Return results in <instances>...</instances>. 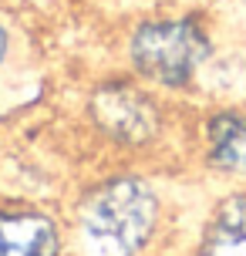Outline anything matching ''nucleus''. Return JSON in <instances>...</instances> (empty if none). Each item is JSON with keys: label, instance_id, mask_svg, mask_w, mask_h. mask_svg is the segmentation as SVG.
Segmentation results:
<instances>
[{"label": "nucleus", "instance_id": "5", "mask_svg": "<svg viewBox=\"0 0 246 256\" xmlns=\"http://www.w3.org/2000/svg\"><path fill=\"white\" fill-rule=\"evenodd\" d=\"M202 155L212 172L246 179V115L216 112L202 128Z\"/></svg>", "mask_w": 246, "mask_h": 256}, {"label": "nucleus", "instance_id": "3", "mask_svg": "<svg viewBox=\"0 0 246 256\" xmlns=\"http://www.w3.org/2000/svg\"><path fill=\"white\" fill-rule=\"evenodd\" d=\"M84 122L104 145L118 152L156 148L166 135V108L152 84L138 78L98 81L84 98Z\"/></svg>", "mask_w": 246, "mask_h": 256}, {"label": "nucleus", "instance_id": "2", "mask_svg": "<svg viewBox=\"0 0 246 256\" xmlns=\"http://www.w3.org/2000/svg\"><path fill=\"white\" fill-rule=\"evenodd\" d=\"M212 54V38L206 24L192 14L148 17L135 24L125 40L132 74L158 91H182L199 74Z\"/></svg>", "mask_w": 246, "mask_h": 256}, {"label": "nucleus", "instance_id": "4", "mask_svg": "<svg viewBox=\"0 0 246 256\" xmlns=\"http://www.w3.org/2000/svg\"><path fill=\"white\" fill-rule=\"evenodd\" d=\"M68 236L51 209L27 199H0V256H64Z\"/></svg>", "mask_w": 246, "mask_h": 256}, {"label": "nucleus", "instance_id": "6", "mask_svg": "<svg viewBox=\"0 0 246 256\" xmlns=\"http://www.w3.org/2000/svg\"><path fill=\"white\" fill-rule=\"evenodd\" d=\"M199 256H246V189L222 196L216 209L209 212L202 236H199Z\"/></svg>", "mask_w": 246, "mask_h": 256}, {"label": "nucleus", "instance_id": "8", "mask_svg": "<svg viewBox=\"0 0 246 256\" xmlns=\"http://www.w3.org/2000/svg\"><path fill=\"white\" fill-rule=\"evenodd\" d=\"M243 4H246V0H243Z\"/></svg>", "mask_w": 246, "mask_h": 256}, {"label": "nucleus", "instance_id": "7", "mask_svg": "<svg viewBox=\"0 0 246 256\" xmlns=\"http://www.w3.org/2000/svg\"><path fill=\"white\" fill-rule=\"evenodd\" d=\"M14 51H17V27L7 14H0V71L10 64Z\"/></svg>", "mask_w": 246, "mask_h": 256}, {"label": "nucleus", "instance_id": "1", "mask_svg": "<svg viewBox=\"0 0 246 256\" xmlns=\"http://www.w3.org/2000/svg\"><path fill=\"white\" fill-rule=\"evenodd\" d=\"M162 222V196L138 172L91 182L74 206V240L84 256H142Z\"/></svg>", "mask_w": 246, "mask_h": 256}]
</instances>
